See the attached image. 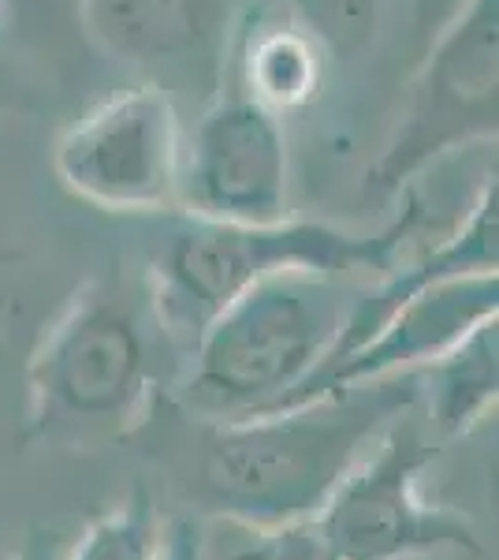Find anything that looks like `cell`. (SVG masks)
Returning a JSON list of instances; mask_svg holds the SVG:
<instances>
[{
  "label": "cell",
  "instance_id": "ac0fdd59",
  "mask_svg": "<svg viewBox=\"0 0 499 560\" xmlns=\"http://www.w3.org/2000/svg\"><path fill=\"white\" fill-rule=\"evenodd\" d=\"M157 560H213L209 557V541L190 520H171L161 527Z\"/></svg>",
  "mask_w": 499,
  "mask_h": 560
},
{
  "label": "cell",
  "instance_id": "9c48e42d",
  "mask_svg": "<svg viewBox=\"0 0 499 560\" xmlns=\"http://www.w3.org/2000/svg\"><path fill=\"white\" fill-rule=\"evenodd\" d=\"M83 31L176 105L183 94L209 105L228 75L239 15L231 0H83Z\"/></svg>",
  "mask_w": 499,
  "mask_h": 560
},
{
  "label": "cell",
  "instance_id": "30bf717a",
  "mask_svg": "<svg viewBox=\"0 0 499 560\" xmlns=\"http://www.w3.org/2000/svg\"><path fill=\"white\" fill-rule=\"evenodd\" d=\"M496 314H499V273L437 280V284L414 292L403 306H395L366 345L347 351L335 363L317 366L287 400H280L265 415L292 411L302 408V404L321 400V396L343 393V388L437 363L440 355H448L477 325L492 322Z\"/></svg>",
  "mask_w": 499,
  "mask_h": 560
},
{
  "label": "cell",
  "instance_id": "8992f818",
  "mask_svg": "<svg viewBox=\"0 0 499 560\" xmlns=\"http://www.w3.org/2000/svg\"><path fill=\"white\" fill-rule=\"evenodd\" d=\"M440 456L421 411L406 408L388 422L351 475L335 486L317 527L340 560H414L425 553H485L474 523L448 504L421 497V471Z\"/></svg>",
  "mask_w": 499,
  "mask_h": 560
},
{
  "label": "cell",
  "instance_id": "5b68a950",
  "mask_svg": "<svg viewBox=\"0 0 499 560\" xmlns=\"http://www.w3.org/2000/svg\"><path fill=\"white\" fill-rule=\"evenodd\" d=\"M499 0H466L417 57L399 124L366 173V195L399 198L414 179L466 150L496 147Z\"/></svg>",
  "mask_w": 499,
  "mask_h": 560
},
{
  "label": "cell",
  "instance_id": "277c9868",
  "mask_svg": "<svg viewBox=\"0 0 499 560\" xmlns=\"http://www.w3.org/2000/svg\"><path fill=\"white\" fill-rule=\"evenodd\" d=\"M313 269L354 277L384 273L380 232L354 236L324 221L284 217L272 224H228L183 217L161 243L150 269V303L171 345L190 351L202 329L258 280Z\"/></svg>",
  "mask_w": 499,
  "mask_h": 560
},
{
  "label": "cell",
  "instance_id": "5bb4252c",
  "mask_svg": "<svg viewBox=\"0 0 499 560\" xmlns=\"http://www.w3.org/2000/svg\"><path fill=\"white\" fill-rule=\"evenodd\" d=\"M161 520L146 490H134L116 512L94 520L71 541L68 560H157Z\"/></svg>",
  "mask_w": 499,
  "mask_h": 560
},
{
  "label": "cell",
  "instance_id": "2e32d148",
  "mask_svg": "<svg viewBox=\"0 0 499 560\" xmlns=\"http://www.w3.org/2000/svg\"><path fill=\"white\" fill-rule=\"evenodd\" d=\"M0 23L20 31L23 42L49 52L86 42L83 0H0Z\"/></svg>",
  "mask_w": 499,
  "mask_h": 560
},
{
  "label": "cell",
  "instance_id": "8fae6325",
  "mask_svg": "<svg viewBox=\"0 0 499 560\" xmlns=\"http://www.w3.org/2000/svg\"><path fill=\"white\" fill-rule=\"evenodd\" d=\"M329 57L295 20L280 23H242L235 31L228 75L253 102L276 116L306 108L324 83Z\"/></svg>",
  "mask_w": 499,
  "mask_h": 560
},
{
  "label": "cell",
  "instance_id": "4fadbf2b",
  "mask_svg": "<svg viewBox=\"0 0 499 560\" xmlns=\"http://www.w3.org/2000/svg\"><path fill=\"white\" fill-rule=\"evenodd\" d=\"M49 300V284L41 280L38 266L26 261L23 255H4L0 250V374L15 363V359L31 355L34 340L52 318L57 306Z\"/></svg>",
  "mask_w": 499,
  "mask_h": 560
},
{
  "label": "cell",
  "instance_id": "6da1fadb",
  "mask_svg": "<svg viewBox=\"0 0 499 560\" xmlns=\"http://www.w3.org/2000/svg\"><path fill=\"white\" fill-rule=\"evenodd\" d=\"M421 400V370L321 396L302 408L213 422L194 459V497L239 527L310 520L395 415Z\"/></svg>",
  "mask_w": 499,
  "mask_h": 560
},
{
  "label": "cell",
  "instance_id": "e0dca14e",
  "mask_svg": "<svg viewBox=\"0 0 499 560\" xmlns=\"http://www.w3.org/2000/svg\"><path fill=\"white\" fill-rule=\"evenodd\" d=\"M239 527V523H235ZM242 538L224 560H340L329 538L317 527V516L292 520L280 527H239Z\"/></svg>",
  "mask_w": 499,
  "mask_h": 560
},
{
  "label": "cell",
  "instance_id": "44dd1931",
  "mask_svg": "<svg viewBox=\"0 0 499 560\" xmlns=\"http://www.w3.org/2000/svg\"><path fill=\"white\" fill-rule=\"evenodd\" d=\"M0 31H4V23H0Z\"/></svg>",
  "mask_w": 499,
  "mask_h": 560
},
{
  "label": "cell",
  "instance_id": "ffe728a7",
  "mask_svg": "<svg viewBox=\"0 0 499 560\" xmlns=\"http://www.w3.org/2000/svg\"><path fill=\"white\" fill-rule=\"evenodd\" d=\"M71 541L75 538L63 535V530H57V527H31L8 560H68Z\"/></svg>",
  "mask_w": 499,
  "mask_h": 560
},
{
  "label": "cell",
  "instance_id": "d6986e66",
  "mask_svg": "<svg viewBox=\"0 0 499 560\" xmlns=\"http://www.w3.org/2000/svg\"><path fill=\"white\" fill-rule=\"evenodd\" d=\"M466 0H414V38H417V57L429 49V42L462 12Z\"/></svg>",
  "mask_w": 499,
  "mask_h": 560
},
{
  "label": "cell",
  "instance_id": "9a60e30c",
  "mask_svg": "<svg viewBox=\"0 0 499 560\" xmlns=\"http://www.w3.org/2000/svg\"><path fill=\"white\" fill-rule=\"evenodd\" d=\"M380 8L384 0H292V20L329 60H351L377 38Z\"/></svg>",
  "mask_w": 499,
  "mask_h": 560
},
{
  "label": "cell",
  "instance_id": "7c38bea8",
  "mask_svg": "<svg viewBox=\"0 0 499 560\" xmlns=\"http://www.w3.org/2000/svg\"><path fill=\"white\" fill-rule=\"evenodd\" d=\"M499 393V332L496 318L477 325L462 345L437 363L421 366L425 422L437 438L455 441L496 408Z\"/></svg>",
  "mask_w": 499,
  "mask_h": 560
},
{
  "label": "cell",
  "instance_id": "52a82bcc",
  "mask_svg": "<svg viewBox=\"0 0 499 560\" xmlns=\"http://www.w3.org/2000/svg\"><path fill=\"white\" fill-rule=\"evenodd\" d=\"M183 116L161 86L134 83L86 108L52 150L60 187L102 213H179Z\"/></svg>",
  "mask_w": 499,
  "mask_h": 560
},
{
  "label": "cell",
  "instance_id": "7a4b0ae2",
  "mask_svg": "<svg viewBox=\"0 0 499 560\" xmlns=\"http://www.w3.org/2000/svg\"><path fill=\"white\" fill-rule=\"evenodd\" d=\"M165 332L150 295L134 303L120 280L71 288L23 363L26 430L41 441H116L146 422L157 396V348Z\"/></svg>",
  "mask_w": 499,
  "mask_h": 560
},
{
  "label": "cell",
  "instance_id": "3957f363",
  "mask_svg": "<svg viewBox=\"0 0 499 560\" xmlns=\"http://www.w3.org/2000/svg\"><path fill=\"white\" fill-rule=\"evenodd\" d=\"M358 292L313 269L258 280L190 345L179 396L209 422L272 411L335 351Z\"/></svg>",
  "mask_w": 499,
  "mask_h": 560
},
{
  "label": "cell",
  "instance_id": "ba28073f",
  "mask_svg": "<svg viewBox=\"0 0 499 560\" xmlns=\"http://www.w3.org/2000/svg\"><path fill=\"white\" fill-rule=\"evenodd\" d=\"M179 213L228 224H272L292 217L284 116L224 79L183 139Z\"/></svg>",
  "mask_w": 499,
  "mask_h": 560
}]
</instances>
